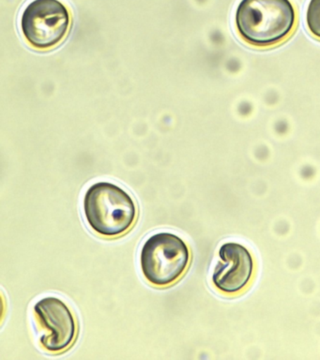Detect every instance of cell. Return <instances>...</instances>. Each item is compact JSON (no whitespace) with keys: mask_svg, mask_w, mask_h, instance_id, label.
Returning a JSON list of instances; mask_svg holds the SVG:
<instances>
[{"mask_svg":"<svg viewBox=\"0 0 320 360\" xmlns=\"http://www.w3.org/2000/svg\"><path fill=\"white\" fill-rule=\"evenodd\" d=\"M191 259L190 248L184 239L173 233L161 232L143 244L140 266L151 285L165 288L184 277Z\"/></svg>","mask_w":320,"mask_h":360,"instance_id":"obj_3","label":"cell"},{"mask_svg":"<svg viewBox=\"0 0 320 360\" xmlns=\"http://www.w3.org/2000/svg\"><path fill=\"white\" fill-rule=\"evenodd\" d=\"M84 215L89 227L105 238L126 235L139 217L136 201L127 191L111 182L91 185L83 201Z\"/></svg>","mask_w":320,"mask_h":360,"instance_id":"obj_2","label":"cell"},{"mask_svg":"<svg viewBox=\"0 0 320 360\" xmlns=\"http://www.w3.org/2000/svg\"><path fill=\"white\" fill-rule=\"evenodd\" d=\"M235 25L247 44L261 49L277 46L296 28V8L291 0H241Z\"/></svg>","mask_w":320,"mask_h":360,"instance_id":"obj_1","label":"cell"},{"mask_svg":"<svg viewBox=\"0 0 320 360\" xmlns=\"http://www.w3.org/2000/svg\"><path fill=\"white\" fill-rule=\"evenodd\" d=\"M219 260L212 274L215 288L227 295L241 294L248 287L255 272V260L245 246L227 242L219 250Z\"/></svg>","mask_w":320,"mask_h":360,"instance_id":"obj_6","label":"cell"},{"mask_svg":"<svg viewBox=\"0 0 320 360\" xmlns=\"http://www.w3.org/2000/svg\"><path fill=\"white\" fill-rule=\"evenodd\" d=\"M71 27V11L60 0H33L25 8L20 19L25 39L39 51L58 46Z\"/></svg>","mask_w":320,"mask_h":360,"instance_id":"obj_4","label":"cell"},{"mask_svg":"<svg viewBox=\"0 0 320 360\" xmlns=\"http://www.w3.org/2000/svg\"><path fill=\"white\" fill-rule=\"evenodd\" d=\"M39 342L51 354H61L74 345L77 338V318L60 298H41L33 307Z\"/></svg>","mask_w":320,"mask_h":360,"instance_id":"obj_5","label":"cell"},{"mask_svg":"<svg viewBox=\"0 0 320 360\" xmlns=\"http://www.w3.org/2000/svg\"><path fill=\"white\" fill-rule=\"evenodd\" d=\"M305 19L309 32L320 41V0H310Z\"/></svg>","mask_w":320,"mask_h":360,"instance_id":"obj_7","label":"cell"}]
</instances>
